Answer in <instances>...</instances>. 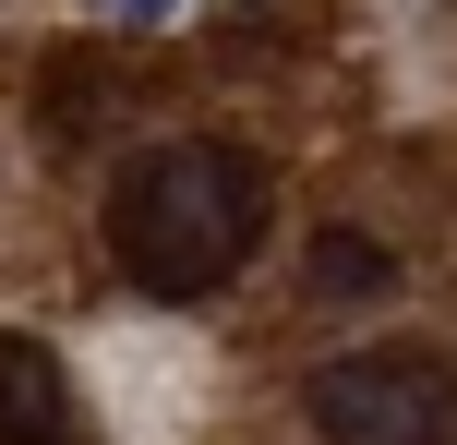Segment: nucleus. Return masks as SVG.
<instances>
[{
    "instance_id": "obj_1",
    "label": "nucleus",
    "mask_w": 457,
    "mask_h": 445,
    "mask_svg": "<svg viewBox=\"0 0 457 445\" xmlns=\"http://www.w3.org/2000/svg\"><path fill=\"white\" fill-rule=\"evenodd\" d=\"M265 241V169L241 144H145L109 181V265L157 301H205Z\"/></svg>"
},
{
    "instance_id": "obj_2",
    "label": "nucleus",
    "mask_w": 457,
    "mask_h": 445,
    "mask_svg": "<svg viewBox=\"0 0 457 445\" xmlns=\"http://www.w3.org/2000/svg\"><path fill=\"white\" fill-rule=\"evenodd\" d=\"M313 433L325 445H457V361L445 350H349L313 374Z\"/></svg>"
},
{
    "instance_id": "obj_3",
    "label": "nucleus",
    "mask_w": 457,
    "mask_h": 445,
    "mask_svg": "<svg viewBox=\"0 0 457 445\" xmlns=\"http://www.w3.org/2000/svg\"><path fill=\"white\" fill-rule=\"evenodd\" d=\"M0 445H72V374L24 326H0Z\"/></svg>"
},
{
    "instance_id": "obj_4",
    "label": "nucleus",
    "mask_w": 457,
    "mask_h": 445,
    "mask_svg": "<svg viewBox=\"0 0 457 445\" xmlns=\"http://www.w3.org/2000/svg\"><path fill=\"white\" fill-rule=\"evenodd\" d=\"M120 109V72L96 61V48H61V61L37 72V144H96Z\"/></svg>"
},
{
    "instance_id": "obj_5",
    "label": "nucleus",
    "mask_w": 457,
    "mask_h": 445,
    "mask_svg": "<svg viewBox=\"0 0 457 445\" xmlns=\"http://www.w3.org/2000/svg\"><path fill=\"white\" fill-rule=\"evenodd\" d=\"M397 289V253L373 229H313V301H386Z\"/></svg>"
},
{
    "instance_id": "obj_6",
    "label": "nucleus",
    "mask_w": 457,
    "mask_h": 445,
    "mask_svg": "<svg viewBox=\"0 0 457 445\" xmlns=\"http://www.w3.org/2000/svg\"><path fill=\"white\" fill-rule=\"evenodd\" d=\"M120 12H133V24H169V12H181V0H120Z\"/></svg>"
},
{
    "instance_id": "obj_7",
    "label": "nucleus",
    "mask_w": 457,
    "mask_h": 445,
    "mask_svg": "<svg viewBox=\"0 0 457 445\" xmlns=\"http://www.w3.org/2000/svg\"><path fill=\"white\" fill-rule=\"evenodd\" d=\"M109 12H120V0H109Z\"/></svg>"
}]
</instances>
